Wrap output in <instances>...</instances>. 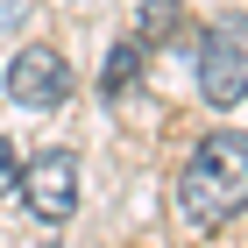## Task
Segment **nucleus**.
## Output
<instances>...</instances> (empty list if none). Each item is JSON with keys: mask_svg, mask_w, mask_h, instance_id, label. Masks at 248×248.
I'll list each match as a JSON object with an SVG mask.
<instances>
[{"mask_svg": "<svg viewBox=\"0 0 248 248\" xmlns=\"http://www.w3.org/2000/svg\"><path fill=\"white\" fill-rule=\"evenodd\" d=\"M241 206H248V135L213 128L177 170V213L185 227H227Z\"/></svg>", "mask_w": 248, "mask_h": 248, "instance_id": "1", "label": "nucleus"}, {"mask_svg": "<svg viewBox=\"0 0 248 248\" xmlns=\"http://www.w3.org/2000/svg\"><path fill=\"white\" fill-rule=\"evenodd\" d=\"M199 93H206V107L248 99V15H220L199 36Z\"/></svg>", "mask_w": 248, "mask_h": 248, "instance_id": "2", "label": "nucleus"}, {"mask_svg": "<svg viewBox=\"0 0 248 248\" xmlns=\"http://www.w3.org/2000/svg\"><path fill=\"white\" fill-rule=\"evenodd\" d=\"M7 99L29 107V114H57L64 99H71V64H64V50H50V43L15 50V64H7Z\"/></svg>", "mask_w": 248, "mask_h": 248, "instance_id": "3", "label": "nucleus"}, {"mask_svg": "<svg viewBox=\"0 0 248 248\" xmlns=\"http://www.w3.org/2000/svg\"><path fill=\"white\" fill-rule=\"evenodd\" d=\"M21 199L43 227H64L78 213V156L71 149H43L36 163H21Z\"/></svg>", "mask_w": 248, "mask_h": 248, "instance_id": "4", "label": "nucleus"}, {"mask_svg": "<svg viewBox=\"0 0 248 248\" xmlns=\"http://www.w3.org/2000/svg\"><path fill=\"white\" fill-rule=\"evenodd\" d=\"M135 71H142V43H121V50H114V57H107V93H128V85H135Z\"/></svg>", "mask_w": 248, "mask_h": 248, "instance_id": "5", "label": "nucleus"}, {"mask_svg": "<svg viewBox=\"0 0 248 248\" xmlns=\"http://www.w3.org/2000/svg\"><path fill=\"white\" fill-rule=\"evenodd\" d=\"M21 185V156H15V142L0 135V191H15Z\"/></svg>", "mask_w": 248, "mask_h": 248, "instance_id": "6", "label": "nucleus"}, {"mask_svg": "<svg viewBox=\"0 0 248 248\" xmlns=\"http://www.w3.org/2000/svg\"><path fill=\"white\" fill-rule=\"evenodd\" d=\"M142 29H149V36H170V29H177V0H163V7H149V15H142Z\"/></svg>", "mask_w": 248, "mask_h": 248, "instance_id": "7", "label": "nucleus"}]
</instances>
